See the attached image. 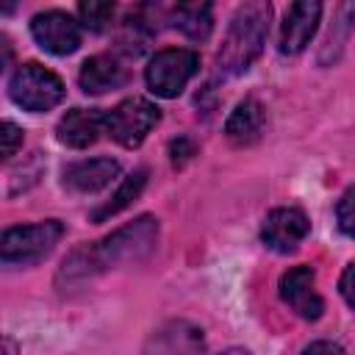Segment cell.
<instances>
[{
  "label": "cell",
  "instance_id": "cell-1",
  "mask_svg": "<svg viewBox=\"0 0 355 355\" xmlns=\"http://www.w3.org/2000/svg\"><path fill=\"white\" fill-rule=\"evenodd\" d=\"M155 241H158V219L139 216L136 222L114 230L94 247L72 252V258L64 261L61 277H89V275L111 269V266L141 261L144 255H150L155 250Z\"/></svg>",
  "mask_w": 355,
  "mask_h": 355
},
{
  "label": "cell",
  "instance_id": "cell-2",
  "mask_svg": "<svg viewBox=\"0 0 355 355\" xmlns=\"http://www.w3.org/2000/svg\"><path fill=\"white\" fill-rule=\"evenodd\" d=\"M272 22V6L269 3H244L236 8L227 33L222 39V47L216 53V64L227 75L247 72L255 58L261 55Z\"/></svg>",
  "mask_w": 355,
  "mask_h": 355
},
{
  "label": "cell",
  "instance_id": "cell-3",
  "mask_svg": "<svg viewBox=\"0 0 355 355\" xmlns=\"http://www.w3.org/2000/svg\"><path fill=\"white\" fill-rule=\"evenodd\" d=\"M61 236H64V225L58 219L8 227L0 241V258L6 266H31L44 255H50Z\"/></svg>",
  "mask_w": 355,
  "mask_h": 355
},
{
  "label": "cell",
  "instance_id": "cell-4",
  "mask_svg": "<svg viewBox=\"0 0 355 355\" xmlns=\"http://www.w3.org/2000/svg\"><path fill=\"white\" fill-rule=\"evenodd\" d=\"M8 97L19 108L31 114H42V111L55 108L64 100V83L55 72L44 69L36 61H28L17 67L14 75L8 78Z\"/></svg>",
  "mask_w": 355,
  "mask_h": 355
},
{
  "label": "cell",
  "instance_id": "cell-5",
  "mask_svg": "<svg viewBox=\"0 0 355 355\" xmlns=\"http://www.w3.org/2000/svg\"><path fill=\"white\" fill-rule=\"evenodd\" d=\"M197 69H200V55L194 50L166 47L150 58V64L144 69V80L155 97L172 100L189 86V80L197 75Z\"/></svg>",
  "mask_w": 355,
  "mask_h": 355
},
{
  "label": "cell",
  "instance_id": "cell-6",
  "mask_svg": "<svg viewBox=\"0 0 355 355\" xmlns=\"http://www.w3.org/2000/svg\"><path fill=\"white\" fill-rule=\"evenodd\" d=\"M158 119H161V111L155 103L144 97H128L105 114V133L116 144L133 150L147 139V133L158 125Z\"/></svg>",
  "mask_w": 355,
  "mask_h": 355
},
{
  "label": "cell",
  "instance_id": "cell-7",
  "mask_svg": "<svg viewBox=\"0 0 355 355\" xmlns=\"http://www.w3.org/2000/svg\"><path fill=\"white\" fill-rule=\"evenodd\" d=\"M31 36L44 53L69 55L80 47V22L61 8H50L31 19Z\"/></svg>",
  "mask_w": 355,
  "mask_h": 355
},
{
  "label": "cell",
  "instance_id": "cell-8",
  "mask_svg": "<svg viewBox=\"0 0 355 355\" xmlns=\"http://www.w3.org/2000/svg\"><path fill=\"white\" fill-rule=\"evenodd\" d=\"M311 233V222L300 208H275L266 214L263 227H261V239L269 250L275 252H294L305 236Z\"/></svg>",
  "mask_w": 355,
  "mask_h": 355
},
{
  "label": "cell",
  "instance_id": "cell-9",
  "mask_svg": "<svg viewBox=\"0 0 355 355\" xmlns=\"http://www.w3.org/2000/svg\"><path fill=\"white\" fill-rule=\"evenodd\" d=\"M280 300L308 322H316L324 311V302L316 291V275L311 266H294L280 277Z\"/></svg>",
  "mask_w": 355,
  "mask_h": 355
},
{
  "label": "cell",
  "instance_id": "cell-10",
  "mask_svg": "<svg viewBox=\"0 0 355 355\" xmlns=\"http://www.w3.org/2000/svg\"><path fill=\"white\" fill-rule=\"evenodd\" d=\"M319 17H322V3H316V0L291 3L283 17V25H280V44H277L280 53L283 55L302 53L319 25Z\"/></svg>",
  "mask_w": 355,
  "mask_h": 355
},
{
  "label": "cell",
  "instance_id": "cell-11",
  "mask_svg": "<svg viewBox=\"0 0 355 355\" xmlns=\"http://www.w3.org/2000/svg\"><path fill=\"white\" fill-rule=\"evenodd\" d=\"M202 349H205L202 330L191 322L178 319L158 327L147 338L141 355H202Z\"/></svg>",
  "mask_w": 355,
  "mask_h": 355
},
{
  "label": "cell",
  "instance_id": "cell-12",
  "mask_svg": "<svg viewBox=\"0 0 355 355\" xmlns=\"http://www.w3.org/2000/svg\"><path fill=\"white\" fill-rule=\"evenodd\" d=\"M105 130V114L97 108H72L61 116L55 128V139L64 147L83 150L97 141V136Z\"/></svg>",
  "mask_w": 355,
  "mask_h": 355
},
{
  "label": "cell",
  "instance_id": "cell-13",
  "mask_svg": "<svg viewBox=\"0 0 355 355\" xmlns=\"http://www.w3.org/2000/svg\"><path fill=\"white\" fill-rule=\"evenodd\" d=\"M125 80H128V69L111 53L86 58L80 67V75H78V83L86 94H103V92L119 89V86H125Z\"/></svg>",
  "mask_w": 355,
  "mask_h": 355
},
{
  "label": "cell",
  "instance_id": "cell-14",
  "mask_svg": "<svg viewBox=\"0 0 355 355\" xmlns=\"http://www.w3.org/2000/svg\"><path fill=\"white\" fill-rule=\"evenodd\" d=\"M116 175H119V164L114 158H89L69 164L64 169V186L78 194H94L105 189Z\"/></svg>",
  "mask_w": 355,
  "mask_h": 355
},
{
  "label": "cell",
  "instance_id": "cell-15",
  "mask_svg": "<svg viewBox=\"0 0 355 355\" xmlns=\"http://www.w3.org/2000/svg\"><path fill=\"white\" fill-rule=\"evenodd\" d=\"M263 122H266L263 105H261L258 100H252V97H244V100L230 111V116H227V122H225V136H227V141L236 144V147H250V144H255V141L261 139Z\"/></svg>",
  "mask_w": 355,
  "mask_h": 355
},
{
  "label": "cell",
  "instance_id": "cell-16",
  "mask_svg": "<svg viewBox=\"0 0 355 355\" xmlns=\"http://www.w3.org/2000/svg\"><path fill=\"white\" fill-rule=\"evenodd\" d=\"M169 19L172 25L194 39V42H205L214 31V8L211 3H178L172 11H169Z\"/></svg>",
  "mask_w": 355,
  "mask_h": 355
},
{
  "label": "cell",
  "instance_id": "cell-17",
  "mask_svg": "<svg viewBox=\"0 0 355 355\" xmlns=\"http://www.w3.org/2000/svg\"><path fill=\"white\" fill-rule=\"evenodd\" d=\"M144 183H147V169H136L133 175H128V178L122 180V186L114 191V197H111L108 202H103V205L92 214V216H94V222H103V219H108V216L119 214L122 208H128V205L141 194Z\"/></svg>",
  "mask_w": 355,
  "mask_h": 355
},
{
  "label": "cell",
  "instance_id": "cell-18",
  "mask_svg": "<svg viewBox=\"0 0 355 355\" xmlns=\"http://www.w3.org/2000/svg\"><path fill=\"white\" fill-rule=\"evenodd\" d=\"M78 14H80V25L83 28L103 31L114 19V6L111 3H80Z\"/></svg>",
  "mask_w": 355,
  "mask_h": 355
},
{
  "label": "cell",
  "instance_id": "cell-19",
  "mask_svg": "<svg viewBox=\"0 0 355 355\" xmlns=\"http://www.w3.org/2000/svg\"><path fill=\"white\" fill-rule=\"evenodd\" d=\"M336 222H338V230H341L347 239H355V186H349V189L338 197Z\"/></svg>",
  "mask_w": 355,
  "mask_h": 355
},
{
  "label": "cell",
  "instance_id": "cell-20",
  "mask_svg": "<svg viewBox=\"0 0 355 355\" xmlns=\"http://www.w3.org/2000/svg\"><path fill=\"white\" fill-rule=\"evenodd\" d=\"M3 158H11L17 153V147L22 144V128H17L11 119L3 122Z\"/></svg>",
  "mask_w": 355,
  "mask_h": 355
},
{
  "label": "cell",
  "instance_id": "cell-21",
  "mask_svg": "<svg viewBox=\"0 0 355 355\" xmlns=\"http://www.w3.org/2000/svg\"><path fill=\"white\" fill-rule=\"evenodd\" d=\"M338 291L344 297V302L349 308H355V261L347 263V269L341 272V280H338Z\"/></svg>",
  "mask_w": 355,
  "mask_h": 355
},
{
  "label": "cell",
  "instance_id": "cell-22",
  "mask_svg": "<svg viewBox=\"0 0 355 355\" xmlns=\"http://www.w3.org/2000/svg\"><path fill=\"white\" fill-rule=\"evenodd\" d=\"M302 355H344V349L333 341H313L311 347L302 349Z\"/></svg>",
  "mask_w": 355,
  "mask_h": 355
},
{
  "label": "cell",
  "instance_id": "cell-23",
  "mask_svg": "<svg viewBox=\"0 0 355 355\" xmlns=\"http://www.w3.org/2000/svg\"><path fill=\"white\" fill-rule=\"evenodd\" d=\"M3 355H17V344H14L8 336L3 338Z\"/></svg>",
  "mask_w": 355,
  "mask_h": 355
},
{
  "label": "cell",
  "instance_id": "cell-24",
  "mask_svg": "<svg viewBox=\"0 0 355 355\" xmlns=\"http://www.w3.org/2000/svg\"><path fill=\"white\" fill-rule=\"evenodd\" d=\"M219 355H252V352H247V349H241V347H230V349H225V352H219Z\"/></svg>",
  "mask_w": 355,
  "mask_h": 355
}]
</instances>
